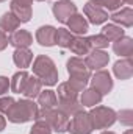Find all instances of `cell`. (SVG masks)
Returning a JSON list of instances; mask_svg holds the SVG:
<instances>
[{
	"label": "cell",
	"mask_w": 133,
	"mask_h": 134,
	"mask_svg": "<svg viewBox=\"0 0 133 134\" xmlns=\"http://www.w3.org/2000/svg\"><path fill=\"white\" fill-rule=\"evenodd\" d=\"M85 84L86 83L69 80L67 83H61L58 86V103L57 104H60V109L70 117L83 111V104L77 100V97L80 92L85 91Z\"/></svg>",
	"instance_id": "6da1fadb"
},
{
	"label": "cell",
	"mask_w": 133,
	"mask_h": 134,
	"mask_svg": "<svg viewBox=\"0 0 133 134\" xmlns=\"http://www.w3.org/2000/svg\"><path fill=\"white\" fill-rule=\"evenodd\" d=\"M38 111V104L32 100H19L14 101L5 114L8 120L13 123H25L30 120H36Z\"/></svg>",
	"instance_id": "7a4b0ae2"
},
{
	"label": "cell",
	"mask_w": 133,
	"mask_h": 134,
	"mask_svg": "<svg viewBox=\"0 0 133 134\" xmlns=\"http://www.w3.org/2000/svg\"><path fill=\"white\" fill-rule=\"evenodd\" d=\"M33 73L45 86H55L58 83V72H57L55 63L45 55L36 56L33 63Z\"/></svg>",
	"instance_id": "3957f363"
},
{
	"label": "cell",
	"mask_w": 133,
	"mask_h": 134,
	"mask_svg": "<svg viewBox=\"0 0 133 134\" xmlns=\"http://www.w3.org/2000/svg\"><path fill=\"white\" fill-rule=\"evenodd\" d=\"M36 119H41L44 122L49 123V126L57 131V133H64L67 131V126H69V115L66 112H63L60 108L55 109V108H42L41 111H38V117Z\"/></svg>",
	"instance_id": "277c9868"
},
{
	"label": "cell",
	"mask_w": 133,
	"mask_h": 134,
	"mask_svg": "<svg viewBox=\"0 0 133 134\" xmlns=\"http://www.w3.org/2000/svg\"><path fill=\"white\" fill-rule=\"evenodd\" d=\"M89 115H91L94 130H105V128L111 126L116 122V119H117V114L113 109L105 108V106H96V108H93L89 111Z\"/></svg>",
	"instance_id": "5b68a950"
},
{
	"label": "cell",
	"mask_w": 133,
	"mask_h": 134,
	"mask_svg": "<svg viewBox=\"0 0 133 134\" xmlns=\"http://www.w3.org/2000/svg\"><path fill=\"white\" fill-rule=\"evenodd\" d=\"M93 130H94V126H93L89 112L80 111L72 115V120H69L67 131L70 134H91Z\"/></svg>",
	"instance_id": "8992f818"
},
{
	"label": "cell",
	"mask_w": 133,
	"mask_h": 134,
	"mask_svg": "<svg viewBox=\"0 0 133 134\" xmlns=\"http://www.w3.org/2000/svg\"><path fill=\"white\" fill-rule=\"evenodd\" d=\"M67 72L70 75V80L86 83L91 78V70L85 66V63L80 58H70L67 61Z\"/></svg>",
	"instance_id": "52a82bcc"
},
{
	"label": "cell",
	"mask_w": 133,
	"mask_h": 134,
	"mask_svg": "<svg viewBox=\"0 0 133 134\" xmlns=\"http://www.w3.org/2000/svg\"><path fill=\"white\" fill-rule=\"evenodd\" d=\"M52 9H53V14H55V17H57V20H60L61 24H66L67 20L77 13L75 3H72V2H69V0L57 2Z\"/></svg>",
	"instance_id": "ba28073f"
},
{
	"label": "cell",
	"mask_w": 133,
	"mask_h": 134,
	"mask_svg": "<svg viewBox=\"0 0 133 134\" xmlns=\"http://www.w3.org/2000/svg\"><path fill=\"white\" fill-rule=\"evenodd\" d=\"M108 61H110V58H108V53H105L103 50H100V48H94L93 52H89L88 55H86V58H85V66L88 67L89 70L93 69V70H100L102 67H105L108 64Z\"/></svg>",
	"instance_id": "9c48e42d"
},
{
	"label": "cell",
	"mask_w": 133,
	"mask_h": 134,
	"mask_svg": "<svg viewBox=\"0 0 133 134\" xmlns=\"http://www.w3.org/2000/svg\"><path fill=\"white\" fill-rule=\"evenodd\" d=\"M91 84H93V89H96V91H97L99 94H102V95L110 94L111 89H113V80H111L110 73L105 72V70H99V72L93 76Z\"/></svg>",
	"instance_id": "30bf717a"
},
{
	"label": "cell",
	"mask_w": 133,
	"mask_h": 134,
	"mask_svg": "<svg viewBox=\"0 0 133 134\" xmlns=\"http://www.w3.org/2000/svg\"><path fill=\"white\" fill-rule=\"evenodd\" d=\"M83 11H85V16L89 19V22L94 24V25H100V24H103V22L108 19L106 11H105L103 8L97 6V5H94L93 2H88V3L85 5Z\"/></svg>",
	"instance_id": "8fae6325"
},
{
	"label": "cell",
	"mask_w": 133,
	"mask_h": 134,
	"mask_svg": "<svg viewBox=\"0 0 133 134\" xmlns=\"http://www.w3.org/2000/svg\"><path fill=\"white\" fill-rule=\"evenodd\" d=\"M33 42V36L27 30H16L8 37V44H11L16 48H27Z\"/></svg>",
	"instance_id": "7c38bea8"
},
{
	"label": "cell",
	"mask_w": 133,
	"mask_h": 134,
	"mask_svg": "<svg viewBox=\"0 0 133 134\" xmlns=\"http://www.w3.org/2000/svg\"><path fill=\"white\" fill-rule=\"evenodd\" d=\"M55 31H57V28H53L50 25L41 27L36 31V41L44 47H52V45H55Z\"/></svg>",
	"instance_id": "4fadbf2b"
},
{
	"label": "cell",
	"mask_w": 133,
	"mask_h": 134,
	"mask_svg": "<svg viewBox=\"0 0 133 134\" xmlns=\"http://www.w3.org/2000/svg\"><path fill=\"white\" fill-rule=\"evenodd\" d=\"M113 50H114V53L119 55V56L130 58L132 53H133V41H132V37H127V36L119 37L117 41H114V44H113Z\"/></svg>",
	"instance_id": "5bb4252c"
},
{
	"label": "cell",
	"mask_w": 133,
	"mask_h": 134,
	"mask_svg": "<svg viewBox=\"0 0 133 134\" xmlns=\"http://www.w3.org/2000/svg\"><path fill=\"white\" fill-rule=\"evenodd\" d=\"M66 24L69 25V31L72 34H85L88 31V22H86V19L81 14L75 13Z\"/></svg>",
	"instance_id": "9a60e30c"
},
{
	"label": "cell",
	"mask_w": 133,
	"mask_h": 134,
	"mask_svg": "<svg viewBox=\"0 0 133 134\" xmlns=\"http://www.w3.org/2000/svg\"><path fill=\"white\" fill-rule=\"evenodd\" d=\"M114 75L119 78V80H129L133 75V66H132V59L130 58H125V59H121L117 61L114 67Z\"/></svg>",
	"instance_id": "2e32d148"
},
{
	"label": "cell",
	"mask_w": 133,
	"mask_h": 134,
	"mask_svg": "<svg viewBox=\"0 0 133 134\" xmlns=\"http://www.w3.org/2000/svg\"><path fill=\"white\" fill-rule=\"evenodd\" d=\"M69 50L74 53V55H88L91 52V45L88 42V37H81V36H74L70 45H69Z\"/></svg>",
	"instance_id": "e0dca14e"
},
{
	"label": "cell",
	"mask_w": 133,
	"mask_h": 134,
	"mask_svg": "<svg viewBox=\"0 0 133 134\" xmlns=\"http://www.w3.org/2000/svg\"><path fill=\"white\" fill-rule=\"evenodd\" d=\"M13 59L14 64L21 69H27L33 61V53L28 48H16V52L13 53Z\"/></svg>",
	"instance_id": "ac0fdd59"
},
{
	"label": "cell",
	"mask_w": 133,
	"mask_h": 134,
	"mask_svg": "<svg viewBox=\"0 0 133 134\" xmlns=\"http://www.w3.org/2000/svg\"><path fill=\"white\" fill-rule=\"evenodd\" d=\"M11 13L19 19V22H28L32 19V6L30 5H22V3H16L11 0Z\"/></svg>",
	"instance_id": "d6986e66"
},
{
	"label": "cell",
	"mask_w": 133,
	"mask_h": 134,
	"mask_svg": "<svg viewBox=\"0 0 133 134\" xmlns=\"http://www.w3.org/2000/svg\"><path fill=\"white\" fill-rule=\"evenodd\" d=\"M19 25H21L19 19H17L11 11H9V13H5V14L2 16V19H0V28H2V31L13 33V31L17 30Z\"/></svg>",
	"instance_id": "ffe728a7"
},
{
	"label": "cell",
	"mask_w": 133,
	"mask_h": 134,
	"mask_svg": "<svg viewBox=\"0 0 133 134\" xmlns=\"http://www.w3.org/2000/svg\"><path fill=\"white\" fill-rule=\"evenodd\" d=\"M41 87H42V83H41L38 78L28 76V80H27V83H25V86H24V89H22V94H24L27 98H34V97L39 95Z\"/></svg>",
	"instance_id": "44dd1931"
},
{
	"label": "cell",
	"mask_w": 133,
	"mask_h": 134,
	"mask_svg": "<svg viewBox=\"0 0 133 134\" xmlns=\"http://www.w3.org/2000/svg\"><path fill=\"white\" fill-rule=\"evenodd\" d=\"M111 20L116 24H121L122 27H132L133 25V11L132 8H124L111 16Z\"/></svg>",
	"instance_id": "7402d4cb"
},
{
	"label": "cell",
	"mask_w": 133,
	"mask_h": 134,
	"mask_svg": "<svg viewBox=\"0 0 133 134\" xmlns=\"http://www.w3.org/2000/svg\"><path fill=\"white\" fill-rule=\"evenodd\" d=\"M28 76H30V75H28L25 70H21V72L14 73V76H13L11 81H9V87H11V91L16 92V94H22V89H24V86H25Z\"/></svg>",
	"instance_id": "603a6c76"
},
{
	"label": "cell",
	"mask_w": 133,
	"mask_h": 134,
	"mask_svg": "<svg viewBox=\"0 0 133 134\" xmlns=\"http://www.w3.org/2000/svg\"><path fill=\"white\" fill-rule=\"evenodd\" d=\"M100 101H102V94H99L96 89H86V91H83V94H81V100L80 103L83 104V106H96V104H99Z\"/></svg>",
	"instance_id": "cb8c5ba5"
},
{
	"label": "cell",
	"mask_w": 133,
	"mask_h": 134,
	"mask_svg": "<svg viewBox=\"0 0 133 134\" xmlns=\"http://www.w3.org/2000/svg\"><path fill=\"white\" fill-rule=\"evenodd\" d=\"M38 103L41 104V108H55L57 103H58V98L55 95L53 91H41L39 95H38Z\"/></svg>",
	"instance_id": "d4e9b609"
},
{
	"label": "cell",
	"mask_w": 133,
	"mask_h": 134,
	"mask_svg": "<svg viewBox=\"0 0 133 134\" xmlns=\"http://www.w3.org/2000/svg\"><path fill=\"white\" fill-rule=\"evenodd\" d=\"M100 34H103V36L108 39V42H114V41H117L119 37L124 36V30H122L121 27L114 25V24H108V25L103 27V30H102Z\"/></svg>",
	"instance_id": "484cf974"
},
{
	"label": "cell",
	"mask_w": 133,
	"mask_h": 134,
	"mask_svg": "<svg viewBox=\"0 0 133 134\" xmlns=\"http://www.w3.org/2000/svg\"><path fill=\"white\" fill-rule=\"evenodd\" d=\"M72 39H74V34L70 33L69 30H66V28H58L55 31V44L60 45V47L69 48Z\"/></svg>",
	"instance_id": "4316f807"
},
{
	"label": "cell",
	"mask_w": 133,
	"mask_h": 134,
	"mask_svg": "<svg viewBox=\"0 0 133 134\" xmlns=\"http://www.w3.org/2000/svg\"><path fill=\"white\" fill-rule=\"evenodd\" d=\"M88 42L91 45V48H105L108 47V39L103 34H94L88 37Z\"/></svg>",
	"instance_id": "83f0119b"
},
{
	"label": "cell",
	"mask_w": 133,
	"mask_h": 134,
	"mask_svg": "<svg viewBox=\"0 0 133 134\" xmlns=\"http://www.w3.org/2000/svg\"><path fill=\"white\" fill-rule=\"evenodd\" d=\"M89 2H93L94 5H97L103 9H110V11H114L122 5V0H89Z\"/></svg>",
	"instance_id": "f1b7e54d"
},
{
	"label": "cell",
	"mask_w": 133,
	"mask_h": 134,
	"mask_svg": "<svg viewBox=\"0 0 133 134\" xmlns=\"http://www.w3.org/2000/svg\"><path fill=\"white\" fill-rule=\"evenodd\" d=\"M50 130H52V128L49 126L47 122H44V120H41V119H36V123L33 125L30 134H52Z\"/></svg>",
	"instance_id": "f546056e"
},
{
	"label": "cell",
	"mask_w": 133,
	"mask_h": 134,
	"mask_svg": "<svg viewBox=\"0 0 133 134\" xmlns=\"http://www.w3.org/2000/svg\"><path fill=\"white\" fill-rule=\"evenodd\" d=\"M117 117H119V120H121L122 123H125L127 126H130V125H132V111H130V109L121 111Z\"/></svg>",
	"instance_id": "4dcf8cb0"
},
{
	"label": "cell",
	"mask_w": 133,
	"mask_h": 134,
	"mask_svg": "<svg viewBox=\"0 0 133 134\" xmlns=\"http://www.w3.org/2000/svg\"><path fill=\"white\" fill-rule=\"evenodd\" d=\"M13 103H14V100H13L11 97H3V98H0V112H6Z\"/></svg>",
	"instance_id": "1f68e13d"
},
{
	"label": "cell",
	"mask_w": 133,
	"mask_h": 134,
	"mask_svg": "<svg viewBox=\"0 0 133 134\" xmlns=\"http://www.w3.org/2000/svg\"><path fill=\"white\" fill-rule=\"evenodd\" d=\"M8 87H9V80L6 76H0V95L6 94Z\"/></svg>",
	"instance_id": "d6a6232c"
},
{
	"label": "cell",
	"mask_w": 133,
	"mask_h": 134,
	"mask_svg": "<svg viewBox=\"0 0 133 134\" xmlns=\"http://www.w3.org/2000/svg\"><path fill=\"white\" fill-rule=\"evenodd\" d=\"M6 45H8V37H6L5 31H2V30H0V50L6 48Z\"/></svg>",
	"instance_id": "836d02e7"
},
{
	"label": "cell",
	"mask_w": 133,
	"mask_h": 134,
	"mask_svg": "<svg viewBox=\"0 0 133 134\" xmlns=\"http://www.w3.org/2000/svg\"><path fill=\"white\" fill-rule=\"evenodd\" d=\"M5 125H6V120H5V117L2 115V112H0V131L5 130Z\"/></svg>",
	"instance_id": "e575fe53"
},
{
	"label": "cell",
	"mask_w": 133,
	"mask_h": 134,
	"mask_svg": "<svg viewBox=\"0 0 133 134\" xmlns=\"http://www.w3.org/2000/svg\"><path fill=\"white\" fill-rule=\"evenodd\" d=\"M13 2H16V3H22V5H30V6H32V3H33V0H13Z\"/></svg>",
	"instance_id": "d590c367"
},
{
	"label": "cell",
	"mask_w": 133,
	"mask_h": 134,
	"mask_svg": "<svg viewBox=\"0 0 133 134\" xmlns=\"http://www.w3.org/2000/svg\"><path fill=\"white\" fill-rule=\"evenodd\" d=\"M122 2H125V3H129V5H132L133 3V0H122Z\"/></svg>",
	"instance_id": "8d00e7d4"
},
{
	"label": "cell",
	"mask_w": 133,
	"mask_h": 134,
	"mask_svg": "<svg viewBox=\"0 0 133 134\" xmlns=\"http://www.w3.org/2000/svg\"><path fill=\"white\" fill-rule=\"evenodd\" d=\"M124 134H133V131H132V130H129V131H125Z\"/></svg>",
	"instance_id": "74e56055"
},
{
	"label": "cell",
	"mask_w": 133,
	"mask_h": 134,
	"mask_svg": "<svg viewBox=\"0 0 133 134\" xmlns=\"http://www.w3.org/2000/svg\"><path fill=\"white\" fill-rule=\"evenodd\" d=\"M102 134H114V133H111V131H103Z\"/></svg>",
	"instance_id": "f35d334b"
},
{
	"label": "cell",
	"mask_w": 133,
	"mask_h": 134,
	"mask_svg": "<svg viewBox=\"0 0 133 134\" xmlns=\"http://www.w3.org/2000/svg\"><path fill=\"white\" fill-rule=\"evenodd\" d=\"M0 2H5V0H0Z\"/></svg>",
	"instance_id": "ab89813d"
},
{
	"label": "cell",
	"mask_w": 133,
	"mask_h": 134,
	"mask_svg": "<svg viewBox=\"0 0 133 134\" xmlns=\"http://www.w3.org/2000/svg\"><path fill=\"white\" fill-rule=\"evenodd\" d=\"M39 2H44V0H39Z\"/></svg>",
	"instance_id": "60d3db41"
}]
</instances>
